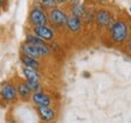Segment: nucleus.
Instances as JSON below:
<instances>
[{
  "label": "nucleus",
  "mask_w": 131,
  "mask_h": 123,
  "mask_svg": "<svg viewBox=\"0 0 131 123\" xmlns=\"http://www.w3.org/2000/svg\"><path fill=\"white\" fill-rule=\"evenodd\" d=\"M130 35L129 25L124 20L113 21L112 25L110 27V36L112 42L115 45H122L127 40Z\"/></svg>",
  "instance_id": "obj_1"
},
{
  "label": "nucleus",
  "mask_w": 131,
  "mask_h": 123,
  "mask_svg": "<svg viewBox=\"0 0 131 123\" xmlns=\"http://www.w3.org/2000/svg\"><path fill=\"white\" fill-rule=\"evenodd\" d=\"M48 16V22L52 24V25H54V27H65V24H66V21H68V13L65 10L60 7H54V8H51L49 12L47 13Z\"/></svg>",
  "instance_id": "obj_2"
},
{
  "label": "nucleus",
  "mask_w": 131,
  "mask_h": 123,
  "mask_svg": "<svg viewBox=\"0 0 131 123\" xmlns=\"http://www.w3.org/2000/svg\"><path fill=\"white\" fill-rule=\"evenodd\" d=\"M29 22L32 27H40V25H47L48 24V16L47 12L41 8L32 7L29 12Z\"/></svg>",
  "instance_id": "obj_3"
},
{
  "label": "nucleus",
  "mask_w": 131,
  "mask_h": 123,
  "mask_svg": "<svg viewBox=\"0 0 131 123\" xmlns=\"http://www.w3.org/2000/svg\"><path fill=\"white\" fill-rule=\"evenodd\" d=\"M95 24L99 28H110L113 23V16L112 12L106 10V8H100L95 12Z\"/></svg>",
  "instance_id": "obj_4"
},
{
  "label": "nucleus",
  "mask_w": 131,
  "mask_h": 123,
  "mask_svg": "<svg viewBox=\"0 0 131 123\" xmlns=\"http://www.w3.org/2000/svg\"><path fill=\"white\" fill-rule=\"evenodd\" d=\"M0 97L8 103L16 101L18 93H17V87L15 84H12L11 82H5L3 83L1 88H0Z\"/></svg>",
  "instance_id": "obj_5"
},
{
  "label": "nucleus",
  "mask_w": 131,
  "mask_h": 123,
  "mask_svg": "<svg viewBox=\"0 0 131 123\" xmlns=\"http://www.w3.org/2000/svg\"><path fill=\"white\" fill-rule=\"evenodd\" d=\"M32 34L40 37L43 41H53L56 37L54 29L49 25H40V27H32Z\"/></svg>",
  "instance_id": "obj_6"
},
{
  "label": "nucleus",
  "mask_w": 131,
  "mask_h": 123,
  "mask_svg": "<svg viewBox=\"0 0 131 123\" xmlns=\"http://www.w3.org/2000/svg\"><path fill=\"white\" fill-rule=\"evenodd\" d=\"M82 25H83L82 18L72 16V15H69L68 16V21H66L65 27L68 28V30L70 33H72V34H78V33H81V30H82Z\"/></svg>",
  "instance_id": "obj_7"
},
{
  "label": "nucleus",
  "mask_w": 131,
  "mask_h": 123,
  "mask_svg": "<svg viewBox=\"0 0 131 123\" xmlns=\"http://www.w3.org/2000/svg\"><path fill=\"white\" fill-rule=\"evenodd\" d=\"M30 98H31V101L36 106H51L52 104V98L42 91L32 93Z\"/></svg>",
  "instance_id": "obj_8"
},
{
  "label": "nucleus",
  "mask_w": 131,
  "mask_h": 123,
  "mask_svg": "<svg viewBox=\"0 0 131 123\" xmlns=\"http://www.w3.org/2000/svg\"><path fill=\"white\" fill-rule=\"evenodd\" d=\"M37 113L46 123H51L56 119V112L51 106H37Z\"/></svg>",
  "instance_id": "obj_9"
},
{
  "label": "nucleus",
  "mask_w": 131,
  "mask_h": 123,
  "mask_svg": "<svg viewBox=\"0 0 131 123\" xmlns=\"http://www.w3.org/2000/svg\"><path fill=\"white\" fill-rule=\"evenodd\" d=\"M20 53L25 54V56H28V57H31V58L37 59V60L40 59V58H42L40 52L37 51V48L35 46H32V45L28 44V42H25V41L20 45Z\"/></svg>",
  "instance_id": "obj_10"
},
{
  "label": "nucleus",
  "mask_w": 131,
  "mask_h": 123,
  "mask_svg": "<svg viewBox=\"0 0 131 123\" xmlns=\"http://www.w3.org/2000/svg\"><path fill=\"white\" fill-rule=\"evenodd\" d=\"M22 74L25 77V80L28 81H35V82H41L42 80V75L37 69H32V68L23 67L22 68Z\"/></svg>",
  "instance_id": "obj_11"
},
{
  "label": "nucleus",
  "mask_w": 131,
  "mask_h": 123,
  "mask_svg": "<svg viewBox=\"0 0 131 123\" xmlns=\"http://www.w3.org/2000/svg\"><path fill=\"white\" fill-rule=\"evenodd\" d=\"M19 60H20V63L23 64V67L32 68V69H37V70L41 68V63L37 59H34L31 57H28V56H25V54H22V53H20V56H19Z\"/></svg>",
  "instance_id": "obj_12"
},
{
  "label": "nucleus",
  "mask_w": 131,
  "mask_h": 123,
  "mask_svg": "<svg viewBox=\"0 0 131 123\" xmlns=\"http://www.w3.org/2000/svg\"><path fill=\"white\" fill-rule=\"evenodd\" d=\"M16 87H17V93H18V95H19L22 99H28V98L31 97L32 92L29 89V87L27 86L25 82H19Z\"/></svg>",
  "instance_id": "obj_13"
},
{
  "label": "nucleus",
  "mask_w": 131,
  "mask_h": 123,
  "mask_svg": "<svg viewBox=\"0 0 131 123\" xmlns=\"http://www.w3.org/2000/svg\"><path fill=\"white\" fill-rule=\"evenodd\" d=\"M85 10H87L85 5L82 4V3H81V4L71 5V7H70V15L82 18V17H83V15H84V12H85Z\"/></svg>",
  "instance_id": "obj_14"
},
{
  "label": "nucleus",
  "mask_w": 131,
  "mask_h": 123,
  "mask_svg": "<svg viewBox=\"0 0 131 123\" xmlns=\"http://www.w3.org/2000/svg\"><path fill=\"white\" fill-rule=\"evenodd\" d=\"M25 42H28V44L32 45V46H35V47H39V46H41V45L46 44V41L41 40L40 37H37L36 35H34L32 33L27 34V36H25Z\"/></svg>",
  "instance_id": "obj_15"
},
{
  "label": "nucleus",
  "mask_w": 131,
  "mask_h": 123,
  "mask_svg": "<svg viewBox=\"0 0 131 123\" xmlns=\"http://www.w3.org/2000/svg\"><path fill=\"white\" fill-rule=\"evenodd\" d=\"M27 86L29 87V89L32 92V93H36V92H41L42 91V84L41 82H35V81H28V80H25L24 81Z\"/></svg>",
  "instance_id": "obj_16"
},
{
  "label": "nucleus",
  "mask_w": 131,
  "mask_h": 123,
  "mask_svg": "<svg viewBox=\"0 0 131 123\" xmlns=\"http://www.w3.org/2000/svg\"><path fill=\"white\" fill-rule=\"evenodd\" d=\"M40 3H41V5L43 6V8H48V10L54 8L58 6L56 0H40Z\"/></svg>",
  "instance_id": "obj_17"
},
{
  "label": "nucleus",
  "mask_w": 131,
  "mask_h": 123,
  "mask_svg": "<svg viewBox=\"0 0 131 123\" xmlns=\"http://www.w3.org/2000/svg\"><path fill=\"white\" fill-rule=\"evenodd\" d=\"M94 16H95V15H94L91 11L85 10L83 17H82V22H84V23H90L91 21H93V17H94Z\"/></svg>",
  "instance_id": "obj_18"
},
{
  "label": "nucleus",
  "mask_w": 131,
  "mask_h": 123,
  "mask_svg": "<svg viewBox=\"0 0 131 123\" xmlns=\"http://www.w3.org/2000/svg\"><path fill=\"white\" fill-rule=\"evenodd\" d=\"M32 7H34V8H41V10H45L43 6L41 5L40 1H34V5H32Z\"/></svg>",
  "instance_id": "obj_19"
},
{
  "label": "nucleus",
  "mask_w": 131,
  "mask_h": 123,
  "mask_svg": "<svg viewBox=\"0 0 131 123\" xmlns=\"http://www.w3.org/2000/svg\"><path fill=\"white\" fill-rule=\"evenodd\" d=\"M126 41H127V52H129V54L131 56V35H129Z\"/></svg>",
  "instance_id": "obj_20"
},
{
  "label": "nucleus",
  "mask_w": 131,
  "mask_h": 123,
  "mask_svg": "<svg viewBox=\"0 0 131 123\" xmlns=\"http://www.w3.org/2000/svg\"><path fill=\"white\" fill-rule=\"evenodd\" d=\"M69 3L71 5H76V4H81L82 3V0H68Z\"/></svg>",
  "instance_id": "obj_21"
},
{
  "label": "nucleus",
  "mask_w": 131,
  "mask_h": 123,
  "mask_svg": "<svg viewBox=\"0 0 131 123\" xmlns=\"http://www.w3.org/2000/svg\"><path fill=\"white\" fill-rule=\"evenodd\" d=\"M57 1V5H64L68 3V0H56Z\"/></svg>",
  "instance_id": "obj_22"
},
{
  "label": "nucleus",
  "mask_w": 131,
  "mask_h": 123,
  "mask_svg": "<svg viewBox=\"0 0 131 123\" xmlns=\"http://www.w3.org/2000/svg\"><path fill=\"white\" fill-rule=\"evenodd\" d=\"M83 76H84V77H89V76H90V75H89L88 72H84V74H83Z\"/></svg>",
  "instance_id": "obj_23"
},
{
  "label": "nucleus",
  "mask_w": 131,
  "mask_h": 123,
  "mask_svg": "<svg viewBox=\"0 0 131 123\" xmlns=\"http://www.w3.org/2000/svg\"><path fill=\"white\" fill-rule=\"evenodd\" d=\"M3 3H4V0H0V8H1V6H3Z\"/></svg>",
  "instance_id": "obj_24"
},
{
  "label": "nucleus",
  "mask_w": 131,
  "mask_h": 123,
  "mask_svg": "<svg viewBox=\"0 0 131 123\" xmlns=\"http://www.w3.org/2000/svg\"><path fill=\"white\" fill-rule=\"evenodd\" d=\"M97 1H100V3H106V1H108V0H97Z\"/></svg>",
  "instance_id": "obj_25"
},
{
  "label": "nucleus",
  "mask_w": 131,
  "mask_h": 123,
  "mask_svg": "<svg viewBox=\"0 0 131 123\" xmlns=\"http://www.w3.org/2000/svg\"><path fill=\"white\" fill-rule=\"evenodd\" d=\"M129 11H130V12H131V6H130V8H129Z\"/></svg>",
  "instance_id": "obj_26"
}]
</instances>
